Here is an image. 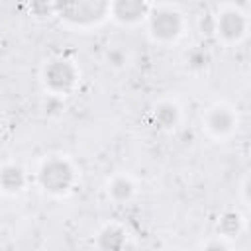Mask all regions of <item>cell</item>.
<instances>
[{"mask_svg": "<svg viewBox=\"0 0 251 251\" xmlns=\"http://www.w3.org/2000/svg\"><path fill=\"white\" fill-rule=\"evenodd\" d=\"M41 80H43L45 88L51 94L63 96V94H69L76 86V82H78V69L73 65V61L63 59V57H55V59H49L43 65Z\"/></svg>", "mask_w": 251, "mask_h": 251, "instance_id": "obj_1", "label": "cell"}, {"mask_svg": "<svg viewBox=\"0 0 251 251\" xmlns=\"http://www.w3.org/2000/svg\"><path fill=\"white\" fill-rule=\"evenodd\" d=\"M59 18L73 27H90L100 24L110 14L108 2H71L55 6Z\"/></svg>", "mask_w": 251, "mask_h": 251, "instance_id": "obj_2", "label": "cell"}, {"mask_svg": "<svg viewBox=\"0 0 251 251\" xmlns=\"http://www.w3.org/2000/svg\"><path fill=\"white\" fill-rule=\"evenodd\" d=\"M182 27H184L182 14L175 8L161 6L155 12H149V29L155 41H161V43L176 41L182 33Z\"/></svg>", "mask_w": 251, "mask_h": 251, "instance_id": "obj_3", "label": "cell"}, {"mask_svg": "<svg viewBox=\"0 0 251 251\" xmlns=\"http://www.w3.org/2000/svg\"><path fill=\"white\" fill-rule=\"evenodd\" d=\"M75 182V171L65 159H49L39 171V184L51 194H65Z\"/></svg>", "mask_w": 251, "mask_h": 251, "instance_id": "obj_4", "label": "cell"}, {"mask_svg": "<svg viewBox=\"0 0 251 251\" xmlns=\"http://www.w3.org/2000/svg\"><path fill=\"white\" fill-rule=\"evenodd\" d=\"M216 31L227 43H237L247 33V16L237 8H226L216 18Z\"/></svg>", "mask_w": 251, "mask_h": 251, "instance_id": "obj_5", "label": "cell"}, {"mask_svg": "<svg viewBox=\"0 0 251 251\" xmlns=\"http://www.w3.org/2000/svg\"><path fill=\"white\" fill-rule=\"evenodd\" d=\"M204 126L214 137L229 135L237 126V116L227 106H214L204 116Z\"/></svg>", "mask_w": 251, "mask_h": 251, "instance_id": "obj_6", "label": "cell"}, {"mask_svg": "<svg viewBox=\"0 0 251 251\" xmlns=\"http://www.w3.org/2000/svg\"><path fill=\"white\" fill-rule=\"evenodd\" d=\"M149 10H151L149 4L137 0H120L110 4V16L124 25H135L143 22L149 16Z\"/></svg>", "mask_w": 251, "mask_h": 251, "instance_id": "obj_7", "label": "cell"}, {"mask_svg": "<svg viewBox=\"0 0 251 251\" xmlns=\"http://www.w3.org/2000/svg\"><path fill=\"white\" fill-rule=\"evenodd\" d=\"M25 186V173L18 165H4L0 169V188L8 194H16Z\"/></svg>", "mask_w": 251, "mask_h": 251, "instance_id": "obj_8", "label": "cell"}, {"mask_svg": "<svg viewBox=\"0 0 251 251\" xmlns=\"http://www.w3.org/2000/svg\"><path fill=\"white\" fill-rule=\"evenodd\" d=\"M124 245H126V235L116 226L104 227L100 231V235H98V247L102 251H122Z\"/></svg>", "mask_w": 251, "mask_h": 251, "instance_id": "obj_9", "label": "cell"}, {"mask_svg": "<svg viewBox=\"0 0 251 251\" xmlns=\"http://www.w3.org/2000/svg\"><path fill=\"white\" fill-rule=\"evenodd\" d=\"M155 118L159 122L161 127H175L178 122V106L173 102H161L155 108Z\"/></svg>", "mask_w": 251, "mask_h": 251, "instance_id": "obj_10", "label": "cell"}, {"mask_svg": "<svg viewBox=\"0 0 251 251\" xmlns=\"http://www.w3.org/2000/svg\"><path fill=\"white\" fill-rule=\"evenodd\" d=\"M133 190H135L133 182L129 178H126V176H116L112 180V184H110V196L114 200H118V202H124L127 198H131Z\"/></svg>", "mask_w": 251, "mask_h": 251, "instance_id": "obj_11", "label": "cell"}, {"mask_svg": "<svg viewBox=\"0 0 251 251\" xmlns=\"http://www.w3.org/2000/svg\"><path fill=\"white\" fill-rule=\"evenodd\" d=\"M218 229H220L226 237H233V235H237L239 229H241V216L235 214V212H227V214H224V216L220 218V222H218Z\"/></svg>", "mask_w": 251, "mask_h": 251, "instance_id": "obj_12", "label": "cell"}, {"mask_svg": "<svg viewBox=\"0 0 251 251\" xmlns=\"http://www.w3.org/2000/svg\"><path fill=\"white\" fill-rule=\"evenodd\" d=\"M106 61H108L110 67L122 69V67H126V63H127V53H126L124 49H120V47H112V49L106 51Z\"/></svg>", "mask_w": 251, "mask_h": 251, "instance_id": "obj_13", "label": "cell"}, {"mask_svg": "<svg viewBox=\"0 0 251 251\" xmlns=\"http://www.w3.org/2000/svg\"><path fill=\"white\" fill-rule=\"evenodd\" d=\"M204 251H229V249H227L226 245H222V243H218V241H216V243H210Z\"/></svg>", "mask_w": 251, "mask_h": 251, "instance_id": "obj_14", "label": "cell"}]
</instances>
